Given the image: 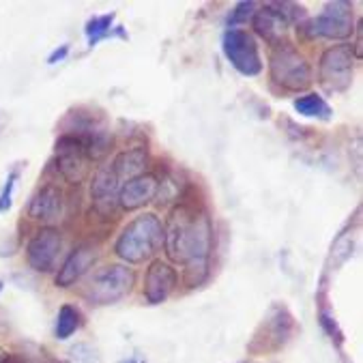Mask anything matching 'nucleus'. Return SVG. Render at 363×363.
Here are the masks:
<instances>
[{"instance_id":"f257e3e1","label":"nucleus","mask_w":363,"mask_h":363,"mask_svg":"<svg viewBox=\"0 0 363 363\" xmlns=\"http://www.w3.org/2000/svg\"><path fill=\"white\" fill-rule=\"evenodd\" d=\"M164 247L170 260L187 267V281L191 275L204 279L208 254L213 250V226L208 215L191 204H177L164 226Z\"/></svg>"},{"instance_id":"f03ea898","label":"nucleus","mask_w":363,"mask_h":363,"mask_svg":"<svg viewBox=\"0 0 363 363\" xmlns=\"http://www.w3.org/2000/svg\"><path fill=\"white\" fill-rule=\"evenodd\" d=\"M164 247V224L155 213H144L131 220L121 233L114 252L129 264H142Z\"/></svg>"},{"instance_id":"7ed1b4c3","label":"nucleus","mask_w":363,"mask_h":363,"mask_svg":"<svg viewBox=\"0 0 363 363\" xmlns=\"http://www.w3.org/2000/svg\"><path fill=\"white\" fill-rule=\"evenodd\" d=\"M269 71L271 80L281 86L284 91H306L312 84V67L301 56V52L290 43H277L273 45L271 58H269Z\"/></svg>"},{"instance_id":"20e7f679","label":"nucleus","mask_w":363,"mask_h":363,"mask_svg":"<svg viewBox=\"0 0 363 363\" xmlns=\"http://www.w3.org/2000/svg\"><path fill=\"white\" fill-rule=\"evenodd\" d=\"M352 28H354L352 5L344 3V0L327 3L318 18H310L303 24H299V33H303L310 39L325 37V39H335V41L350 37L354 33Z\"/></svg>"},{"instance_id":"39448f33","label":"nucleus","mask_w":363,"mask_h":363,"mask_svg":"<svg viewBox=\"0 0 363 363\" xmlns=\"http://www.w3.org/2000/svg\"><path fill=\"white\" fill-rule=\"evenodd\" d=\"M135 275L125 264H110L95 273V277L89 284L86 297L95 306H110L127 297L133 288Z\"/></svg>"},{"instance_id":"423d86ee","label":"nucleus","mask_w":363,"mask_h":363,"mask_svg":"<svg viewBox=\"0 0 363 363\" xmlns=\"http://www.w3.org/2000/svg\"><path fill=\"white\" fill-rule=\"evenodd\" d=\"M320 82L329 93H342L352 84L354 76V52L352 45L340 43L333 48H327L320 56L318 65Z\"/></svg>"},{"instance_id":"0eeeda50","label":"nucleus","mask_w":363,"mask_h":363,"mask_svg":"<svg viewBox=\"0 0 363 363\" xmlns=\"http://www.w3.org/2000/svg\"><path fill=\"white\" fill-rule=\"evenodd\" d=\"M222 50L228 62L247 78H256L262 74V58L256 45V39L241 28H228L222 39Z\"/></svg>"},{"instance_id":"6e6552de","label":"nucleus","mask_w":363,"mask_h":363,"mask_svg":"<svg viewBox=\"0 0 363 363\" xmlns=\"http://www.w3.org/2000/svg\"><path fill=\"white\" fill-rule=\"evenodd\" d=\"M295 331V318L288 312V308H273L267 316V320L262 323V327L258 329L254 342H252V350L254 352H264V350H277L281 348L288 337Z\"/></svg>"},{"instance_id":"1a4fd4ad","label":"nucleus","mask_w":363,"mask_h":363,"mask_svg":"<svg viewBox=\"0 0 363 363\" xmlns=\"http://www.w3.org/2000/svg\"><path fill=\"white\" fill-rule=\"evenodd\" d=\"M60 250H62V235L52 226H43L30 237L26 245V260L33 271L50 273L60 256Z\"/></svg>"},{"instance_id":"9d476101","label":"nucleus","mask_w":363,"mask_h":363,"mask_svg":"<svg viewBox=\"0 0 363 363\" xmlns=\"http://www.w3.org/2000/svg\"><path fill=\"white\" fill-rule=\"evenodd\" d=\"M179 284L177 269L168 264L166 260H153L147 269V277H144V297L151 306L164 303Z\"/></svg>"},{"instance_id":"9b49d317","label":"nucleus","mask_w":363,"mask_h":363,"mask_svg":"<svg viewBox=\"0 0 363 363\" xmlns=\"http://www.w3.org/2000/svg\"><path fill=\"white\" fill-rule=\"evenodd\" d=\"M121 187H123V183L118 181L112 166H104L95 172L93 185H91V196H93V204L99 211V215L108 217L114 213V208L118 206Z\"/></svg>"},{"instance_id":"f8f14e48","label":"nucleus","mask_w":363,"mask_h":363,"mask_svg":"<svg viewBox=\"0 0 363 363\" xmlns=\"http://www.w3.org/2000/svg\"><path fill=\"white\" fill-rule=\"evenodd\" d=\"M157 191H160L157 179L149 172H144V174L123 183L121 194H118V204L127 211H138L142 206H147L149 202H153Z\"/></svg>"},{"instance_id":"ddd939ff","label":"nucleus","mask_w":363,"mask_h":363,"mask_svg":"<svg viewBox=\"0 0 363 363\" xmlns=\"http://www.w3.org/2000/svg\"><path fill=\"white\" fill-rule=\"evenodd\" d=\"M62 208H65V200H62L60 189L56 185H43L30 198L28 215H30V220H35V222L54 224V222L60 220Z\"/></svg>"},{"instance_id":"4468645a","label":"nucleus","mask_w":363,"mask_h":363,"mask_svg":"<svg viewBox=\"0 0 363 363\" xmlns=\"http://www.w3.org/2000/svg\"><path fill=\"white\" fill-rule=\"evenodd\" d=\"M95 264V250L91 245H80L67 256L62 262L58 275H56V286L58 288H69L74 286L80 277L86 275V271Z\"/></svg>"},{"instance_id":"2eb2a0df","label":"nucleus","mask_w":363,"mask_h":363,"mask_svg":"<svg viewBox=\"0 0 363 363\" xmlns=\"http://www.w3.org/2000/svg\"><path fill=\"white\" fill-rule=\"evenodd\" d=\"M252 26H254V30H256L264 41H269L271 45L284 43L286 28H288L286 20H284L275 9H271V5H267L264 9H260V11L254 13Z\"/></svg>"},{"instance_id":"dca6fc26","label":"nucleus","mask_w":363,"mask_h":363,"mask_svg":"<svg viewBox=\"0 0 363 363\" xmlns=\"http://www.w3.org/2000/svg\"><path fill=\"white\" fill-rule=\"evenodd\" d=\"M147 162H149V157L142 149H131V151L118 153L116 160L110 166L116 172L118 181L127 183L129 179H135V177L144 174V170H147Z\"/></svg>"},{"instance_id":"f3484780","label":"nucleus","mask_w":363,"mask_h":363,"mask_svg":"<svg viewBox=\"0 0 363 363\" xmlns=\"http://www.w3.org/2000/svg\"><path fill=\"white\" fill-rule=\"evenodd\" d=\"M295 110L301 116L308 118H331V106L318 95V93H308L295 99Z\"/></svg>"},{"instance_id":"a211bd4d","label":"nucleus","mask_w":363,"mask_h":363,"mask_svg":"<svg viewBox=\"0 0 363 363\" xmlns=\"http://www.w3.org/2000/svg\"><path fill=\"white\" fill-rule=\"evenodd\" d=\"M82 327V314L74 306H62L56 318V337L58 340H69L78 329Z\"/></svg>"},{"instance_id":"6ab92c4d","label":"nucleus","mask_w":363,"mask_h":363,"mask_svg":"<svg viewBox=\"0 0 363 363\" xmlns=\"http://www.w3.org/2000/svg\"><path fill=\"white\" fill-rule=\"evenodd\" d=\"M112 22H114V13H106V16H99V18H91L86 22L84 33L89 37V45L91 48H95L101 39H108V37L114 35L116 28L112 30Z\"/></svg>"},{"instance_id":"aec40b11","label":"nucleus","mask_w":363,"mask_h":363,"mask_svg":"<svg viewBox=\"0 0 363 363\" xmlns=\"http://www.w3.org/2000/svg\"><path fill=\"white\" fill-rule=\"evenodd\" d=\"M254 13H256V3H239L228 18V26L245 24L254 18Z\"/></svg>"},{"instance_id":"412c9836","label":"nucleus","mask_w":363,"mask_h":363,"mask_svg":"<svg viewBox=\"0 0 363 363\" xmlns=\"http://www.w3.org/2000/svg\"><path fill=\"white\" fill-rule=\"evenodd\" d=\"M18 177H20V172H18V170H13V172L9 174V179H7V183H5L3 191H0V213H5V211H9V208H11V200H13V189H16Z\"/></svg>"},{"instance_id":"4be33fe9","label":"nucleus","mask_w":363,"mask_h":363,"mask_svg":"<svg viewBox=\"0 0 363 363\" xmlns=\"http://www.w3.org/2000/svg\"><path fill=\"white\" fill-rule=\"evenodd\" d=\"M67 54H69V45H60V48H56V50L50 54L48 62H50V65H56V62H58V60H62Z\"/></svg>"},{"instance_id":"5701e85b","label":"nucleus","mask_w":363,"mask_h":363,"mask_svg":"<svg viewBox=\"0 0 363 363\" xmlns=\"http://www.w3.org/2000/svg\"><path fill=\"white\" fill-rule=\"evenodd\" d=\"M0 363H9V354L3 348H0Z\"/></svg>"}]
</instances>
